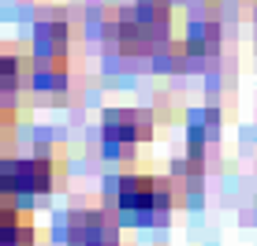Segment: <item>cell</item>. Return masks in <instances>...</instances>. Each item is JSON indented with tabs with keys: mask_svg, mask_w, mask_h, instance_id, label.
<instances>
[{
	"mask_svg": "<svg viewBox=\"0 0 257 246\" xmlns=\"http://www.w3.org/2000/svg\"><path fill=\"white\" fill-rule=\"evenodd\" d=\"M168 34H172V12L164 0H138L116 19V45L135 56H149V52L164 49Z\"/></svg>",
	"mask_w": 257,
	"mask_h": 246,
	"instance_id": "6da1fadb",
	"label": "cell"
},
{
	"mask_svg": "<svg viewBox=\"0 0 257 246\" xmlns=\"http://www.w3.org/2000/svg\"><path fill=\"white\" fill-rule=\"evenodd\" d=\"M0 183L8 194H45L56 183V164L49 157H23V161H0Z\"/></svg>",
	"mask_w": 257,
	"mask_h": 246,
	"instance_id": "7a4b0ae2",
	"label": "cell"
},
{
	"mask_svg": "<svg viewBox=\"0 0 257 246\" xmlns=\"http://www.w3.org/2000/svg\"><path fill=\"white\" fill-rule=\"evenodd\" d=\"M149 131H153L149 112H138V108H108V112H104L101 135H104L108 153H119V149H127V146L146 142Z\"/></svg>",
	"mask_w": 257,
	"mask_h": 246,
	"instance_id": "3957f363",
	"label": "cell"
},
{
	"mask_svg": "<svg viewBox=\"0 0 257 246\" xmlns=\"http://www.w3.org/2000/svg\"><path fill=\"white\" fill-rule=\"evenodd\" d=\"M116 198L127 213H153L168 205V187L153 175H123Z\"/></svg>",
	"mask_w": 257,
	"mask_h": 246,
	"instance_id": "277c9868",
	"label": "cell"
},
{
	"mask_svg": "<svg viewBox=\"0 0 257 246\" xmlns=\"http://www.w3.org/2000/svg\"><path fill=\"white\" fill-rule=\"evenodd\" d=\"M71 246H116V220L104 209H82L71 213Z\"/></svg>",
	"mask_w": 257,
	"mask_h": 246,
	"instance_id": "5b68a950",
	"label": "cell"
},
{
	"mask_svg": "<svg viewBox=\"0 0 257 246\" xmlns=\"http://www.w3.org/2000/svg\"><path fill=\"white\" fill-rule=\"evenodd\" d=\"M34 56H67V26L41 23L34 34Z\"/></svg>",
	"mask_w": 257,
	"mask_h": 246,
	"instance_id": "8992f818",
	"label": "cell"
},
{
	"mask_svg": "<svg viewBox=\"0 0 257 246\" xmlns=\"http://www.w3.org/2000/svg\"><path fill=\"white\" fill-rule=\"evenodd\" d=\"M26 75H30L26 60L15 56V52H4V49H0V97H12V93L26 82Z\"/></svg>",
	"mask_w": 257,
	"mask_h": 246,
	"instance_id": "52a82bcc",
	"label": "cell"
},
{
	"mask_svg": "<svg viewBox=\"0 0 257 246\" xmlns=\"http://www.w3.org/2000/svg\"><path fill=\"white\" fill-rule=\"evenodd\" d=\"M216 41H220L216 26H194L187 49H190V52H212V49H216Z\"/></svg>",
	"mask_w": 257,
	"mask_h": 246,
	"instance_id": "ba28073f",
	"label": "cell"
},
{
	"mask_svg": "<svg viewBox=\"0 0 257 246\" xmlns=\"http://www.w3.org/2000/svg\"><path fill=\"white\" fill-rule=\"evenodd\" d=\"M8 142V119H0V146Z\"/></svg>",
	"mask_w": 257,
	"mask_h": 246,
	"instance_id": "9c48e42d",
	"label": "cell"
}]
</instances>
